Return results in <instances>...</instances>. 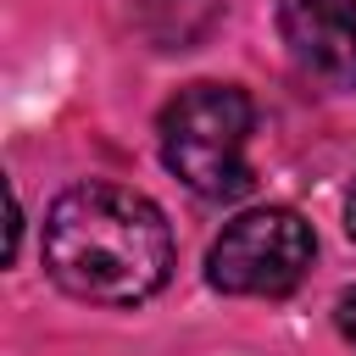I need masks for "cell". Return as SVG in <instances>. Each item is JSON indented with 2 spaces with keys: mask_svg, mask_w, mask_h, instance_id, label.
<instances>
[{
  "mask_svg": "<svg viewBox=\"0 0 356 356\" xmlns=\"http://www.w3.org/2000/svg\"><path fill=\"white\" fill-rule=\"evenodd\" d=\"M44 273L89 306H139L172 278L161 206L122 184H72L44 211Z\"/></svg>",
  "mask_w": 356,
  "mask_h": 356,
  "instance_id": "6da1fadb",
  "label": "cell"
},
{
  "mask_svg": "<svg viewBox=\"0 0 356 356\" xmlns=\"http://www.w3.org/2000/svg\"><path fill=\"white\" fill-rule=\"evenodd\" d=\"M256 106L239 83H184L161 106V161L178 184H189L206 200H234L250 189V145Z\"/></svg>",
  "mask_w": 356,
  "mask_h": 356,
  "instance_id": "7a4b0ae2",
  "label": "cell"
},
{
  "mask_svg": "<svg viewBox=\"0 0 356 356\" xmlns=\"http://www.w3.org/2000/svg\"><path fill=\"white\" fill-rule=\"evenodd\" d=\"M312 256H317V234H312V222L300 211L256 206V211H239L211 239L206 278L222 295H267V300H278L312 273Z\"/></svg>",
  "mask_w": 356,
  "mask_h": 356,
  "instance_id": "3957f363",
  "label": "cell"
},
{
  "mask_svg": "<svg viewBox=\"0 0 356 356\" xmlns=\"http://www.w3.org/2000/svg\"><path fill=\"white\" fill-rule=\"evenodd\" d=\"M278 33L300 72L356 89V0H278Z\"/></svg>",
  "mask_w": 356,
  "mask_h": 356,
  "instance_id": "277c9868",
  "label": "cell"
},
{
  "mask_svg": "<svg viewBox=\"0 0 356 356\" xmlns=\"http://www.w3.org/2000/svg\"><path fill=\"white\" fill-rule=\"evenodd\" d=\"M134 22L156 50H195L217 33L222 0H134Z\"/></svg>",
  "mask_w": 356,
  "mask_h": 356,
  "instance_id": "5b68a950",
  "label": "cell"
},
{
  "mask_svg": "<svg viewBox=\"0 0 356 356\" xmlns=\"http://www.w3.org/2000/svg\"><path fill=\"white\" fill-rule=\"evenodd\" d=\"M334 323H339V334L356 345V289H350V295H339V306H334Z\"/></svg>",
  "mask_w": 356,
  "mask_h": 356,
  "instance_id": "8992f818",
  "label": "cell"
},
{
  "mask_svg": "<svg viewBox=\"0 0 356 356\" xmlns=\"http://www.w3.org/2000/svg\"><path fill=\"white\" fill-rule=\"evenodd\" d=\"M345 234H350V245H356V184H350V195H345Z\"/></svg>",
  "mask_w": 356,
  "mask_h": 356,
  "instance_id": "52a82bcc",
  "label": "cell"
}]
</instances>
